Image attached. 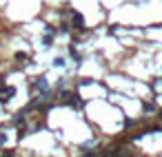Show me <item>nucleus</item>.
<instances>
[{"instance_id": "1", "label": "nucleus", "mask_w": 162, "mask_h": 157, "mask_svg": "<svg viewBox=\"0 0 162 157\" xmlns=\"http://www.w3.org/2000/svg\"><path fill=\"white\" fill-rule=\"evenodd\" d=\"M71 20H74V27H78V29H85V20H82V13H78V11H74V16H71Z\"/></svg>"}, {"instance_id": "2", "label": "nucleus", "mask_w": 162, "mask_h": 157, "mask_svg": "<svg viewBox=\"0 0 162 157\" xmlns=\"http://www.w3.org/2000/svg\"><path fill=\"white\" fill-rule=\"evenodd\" d=\"M142 109H144V111H147V113H151V111L155 109V106H153L151 102H144V104H142Z\"/></svg>"}, {"instance_id": "3", "label": "nucleus", "mask_w": 162, "mask_h": 157, "mask_svg": "<svg viewBox=\"0 0 162 157\" xmlns=\"http://www.w3.org/2000/svg\"><path fill=\"white\" fill-rule=\"evenodd\" d=\"M2 157H16V155L11 153V150H4V153H2Z\"/></svg>"}, {"instance_id": "4", "label": "nucleus", "mask_w": 162, "mask_h": 157, "mask_svg": "<svg viewBox=\"0 0 162 157\" xmlns=\"http://www.w3.org/2000/svg\"><path fill=\"white\" fill-rule=\"evenodd\" d=\"M0 144H4V135H0Z\"/></svg>"}]
</instances>
